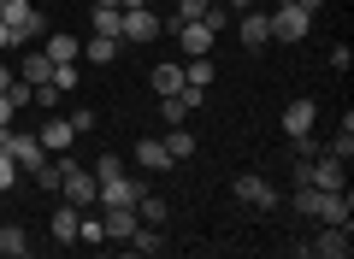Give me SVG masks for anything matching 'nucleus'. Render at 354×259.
<instances>
[{"instance_id": "nucleus-4", "label": "nucleus", "mask_w": 354, "mask_h": 259, "mask_svg": "<svg viewBox=\"0 0 354 259\" xmlns=\"http://www.w3.org/2000/svg\"><path fill=\"white\" fill-rule=\"evenodd\" d=\"M307 183L313 189H348V160H342V153H325V160H307Z\"/></svg>"}, {"instance_id": "nucleus-41", "label": "nucleus", "mask_w": 354, "mask_h": 259, "mask_svg": "<svg viewBox=\"0 0 354 259\" xmlns=\"http://www.w3.org/2000/svg\"><path fill=\"white\" fill-rule=\"evenodd\" d=\"M95 6H118V0H95Z\"/></svg>"}, {"instance_id": "nucleus-24", "label": "nucleus", "mask_w": 354, "mask_h": 259, "mask_svg": "<svg viewBox=\"0 0 354 259\" xmlns=\"http://www.w3.org/2000/svg\"><path fill=\"white\" fill-rule=\"evenodd\" d=\"M136 218H142V224H153V230L165 224V200L153 195V189H142V195H136Z\"/></svg>"}, {"instance_id": "nucleus-29", "label": "nucleus", "mask_w": 354, "mask_h": 259, "mask_svg": "<svg viewBox=\"0 0 354 259\" xmlns=\"http://www.w3.org/2000/svg\"><path fill=\"white\" fill-rule=\"evenodd\" d=\"M53 88H59V95H71V88H77V59L71 65H53Z\"/></svg>"}, {"instance_id": "nucleus-33", "label": "nucleus", "mask_w": 354, "mask_h": 259, "mask_svg": "<svg viewBox=\"0 0 354 259\" xmlns=\"http://www.w3.org/2000/svg\"><path fill=\"white\" fill-rule=\"evenodd\" d=\"M330 65H337V71H348V65H354V48H348V41H337V48H330Z\"/></svg>"}, {"instance_id": "nucleus-13", "label": "nucleus", "mask_w": 354, "mask_h": 259, "mask_svg": "<svg viewBox=\"0 0 354 259\" xmlns=\"http://www.w3.org/2000/svg\"><path fill=\"white\" fill-rule=\"evenodd\" d=\"M12 160H18V171H36V165L48 160L41 136H30V130H12Z\"/></svg>"}, {"instance_id": "nucleus-10", "label": "nucleus", "mask_w": 354, "mask_h": 259, "mask_svg": "<svg viewBox=\"0 0 354 259\" xmlns=\"http://www.w3.org/2000/svg\"><path fill=\"white\" fill-rule=\"evenodd\" d=\"M177 41H183V53H213V41H218V30L207 24V18H195V24H177Z\"/></svg>"}, {"instance_id": "nucleus-36", "label": "nucleus", "mask_w": 354, "mask_h": 259, "mask_svg": "<svg viewBox=\"0 0 354 259\" xmlns=\"http://www.w3.org/2000/svg\"><path fill=\"white\" fill-rule=\"evenodd\" d=\"M12 77H18L12 65H0V95H6V88H12Z\"/></svg>"}, {"instance_id": "nucleus-3", "label": "nucleus", "mask_w": 354, "mask_h": 259, "mask_svg": "<svg viewBox=\"0 0 354 259\" xmlns=\"http://www.w3.org/2000/svg\"><path fill=\"white\" fill-rule=\"evenodd\" d=\"M236 200H242L248 212H266V207H278V183L260 177V171H242V177H236Z\"/></svg>"}, {"instance_id": "nucleus-7", "label": "nucleus", "mask_w": 354, "mask_h": 259, "mask_svg": "<svg viewBox=\"0 0 354 259\" xmlns=\"http://www.w3.org/2000/svg\"><path fill=\"white\" fill-rule=\"evenodd\" d=\"M136 195H142V177H101V195H95V207H136Z\"/></svg>"}, {"instance_id": "nucleus-2", "label": "nucleus", "mask_w": 354, "mask_h": 259, "mask_svg": "<svg viewBox=\"0 0 354 259\" xmlns=\"http://www.w3.org/2000/svg\"><path fill=\"white\" fill-rule=\"evenodd\" d=\"M0 24L12 30V41H30V36H41V12L30 6V0H0Z\"/></svg>"}, {"instance_id": "nucleus-19", "label": "nucleus", "mask_w": 354, "mask_h": 259, "mask_svg": "<svg viewBox=\"0 0 354 259\" xmlns=\"http://www.w3.org/2000/svg\"><path fill=\"white\" fill-rule=\"evenodd\" d=\"M48 59H53V65L83 59V41H77V36H65V30H53V36H48Z\"/></svg>"}, {"instance_id": "nucleus-21", "label": "nucleus", "mask_w": 354, "mask_h": 259, "mask_svg": "<svg viewBox=\"0 0 354 259\" xmlns=\"http://www.w3.org/2000/svg\"><path fill=\"white\" fill-rule=\"evenodd\" d=\"M88 30H95V36H118V30H124V6H95Z\"/></svg>"}, {"instance_id": "nucleus-42", "label": "nucleus", "mask_w": 354, "mask_h": 259, "mask_svg": "<svg viewBox=\"0 0 354 259\" xmlns=\"http://www.w3.org/2000/svg\"><path fill=\"white\" fill-rule=\"evenodd\" d=\"M278 6H290V0H278Z\"/></svg>"}, {"instance_id": "nucleus-1", "label": "nucleus", "mask_w": 354, "mask_h": 259, "mask_svg": "<svg viewBox=\"0 0 354 259\" xmlns=\"http://www.w3.org/2000/svg\"><path fill=\"white\" fill-rule=\"evenodd\" d=\"M266 24H272V41H307V30H313V12H301V6H278V12H266Z\"/></svg>"}, {"instance_id": "nucleus-40", "label": "nucleus", "mask_w": 354, "mask_h": 259, "mask_svg": "<svg viewBox=\"0 0 354 259\" xmlns=\"http://www.w3.org/2000/svg\"><path fill=\"white\" fill-rule=\"evenodd\" d=\"M118 6H153V0H118Z\"/></svg>"}, {"instance_id": "nucleus-5", "label": "nucleus", "mask_w": 354, "mask_h": 259, "mask_svg": "<svg viewBox=\"0 0 354 259\" xmlns=\"http://www.w3.org/2000/svg\"><path fill=\"white\" fill-rule=\"evenodd\" d=\"M307 253L313 259H348L354 253V236H348V224H325V230L307 242Z\"/></svg>"}, {"instance_id": "nucleus-17", "label": "nucleus", "mask_w": 354, "mask_h": 259, "mask_svg": "<svg viewBox=\"0 0 354 259\" xmlns=\"http://www.w3.org/2000/svg\"><path fill=\"white\" fill-rule=\"evenodd\" d=\"M165 153H171V165H183V160H195V136L189 130H183V124H171V130H165Z\"/></svg>"}, {"instance_id": "nucleus-35", "label": "nucleus", "mask_w": 354, "mask_h": 259, "mask_svg": "<svg viewBox=\"0 0 354 259\" xmlns=\"http://www.w3.org/2000/svg\"><path fill=\"white\" fill-rule=\"evenodd\" d=\"M0 153H12V124H0Z\"/></svg>"}, {"instance_id": "nucleus-28", "label": "nucleus", "mask_w": 354, "mask_h": 259, "mask_svg": "<svg viewBox=\"0 0 354 259\" xmlns=\"http://www.w3.org/2000/svg\"><path fill=\"white\" fill-rule=\"evenodd\" d=\"M77 242H83V247H101V242H106V230H101V218H95V212H88V218L77 212Z\"/></svg>"}, {"instance_id": "nucleus-26", "label": "nucleus", "mask_w": 354, "mask_h": 259, "mask_svg": "<svg viewBox=\"0 0 354 259\" xmlns=\"http://www.w3.org/2000/svg\"><path fill=\"white\" fill-rule=\"evenodd\" d=\"M183 83H189V88H207V83H213V53H195V59L183 65Z\"/></svg>"}, {"instance_id": "nucleus-37", "label": "nucleus", "mask_w": 354, "mask_h": 259, "mask_svg": "<svg viewBox=\"0 0 354 259\" xmlns=\"http://www.w3.org/2000/svg\"><path fill=\"white\" fill-rule=\"evenodd\" d=\"M295 6H301V12H319V6H325V0H295Z\"/></svg>"}, {"instance_id": "nucleus-15", "label": "nucleus", "mask_w": 354, "mask_h": 259, "mask_svg": "<svg viewBox=\"0 0 354 259\" xmlns=\"http://www.w3.org/2000/svg\"><path fill=\"white\" fill-rule=\"evenodd\" d=\"M130 160H136L142 171H171V153H165V142H160V136H142Z\"/></svg>"}, {"instance_id": "nucleus-11", "label": "nucleus", "mask_w": 354, "mask_h": 259, "mask_svg": "<svg viewBox=\"0 0 354 259\" xmlns=\"http://www.w3.org/2000/svg\"><path fill=\"white\" fill-rule=\"evenodd\" d=\"M230 24H236V36H242V48H266V41H272V24H266V12H236L230 18Z\"/></svg>"}, {"instance_id": "nucleus-25", "label": "nucleus", "mask_w": 354, "mask_h": 259, "mask_svg": "<svg viewBox=\"0 0 354 259\" xmlns=\"http://www.w3.org/2000/svg\"><path fill=\"white\" fill-rule=\"evenodd\" d=\"M177 88H183V65H153V95H177Z\"/></svg>"}, {"instance_id": "nucleus-30", "label": "nucleus", "mask_w": 354, "mask_h": 259, "mask_svg": "<svg viewBox=\"0 0 354 259\" xmlns=\"http://www.w3.org/2000/svg\"><path fill=\"white\" fill-rule=\"evenodd\" d=\"M195 18H207V0H177V24H195Z\"/></svg>"}, {"instance_id": "nucleus-38", "label": "nucleus", "mask_w": 354, "mask_h": 259, "mask_svg": "<svg viewBox=\"0 0 354 259\" xmlns=\"http://www.w3.org/2000/svg\"><path fill=\"white\" fill-rule=\"evenodd\" d=\"M225 6H230V12H248V6H254V0H225Z\"/></svg>"}, {"instance_id": "nucleus-14", "label": "nucleus", "mask_w": 354, "mask_h": 259, "mask_svg": "<svg viewBox=\"0 0 354 259\" xmlns=\"http://www.w3.org/2000/svg\"><path fill=\"white\" fill-rule=\"evenodd\" d=\"M313 118H319V106L313 100H290V106H283V136H307V130H313Z\"/></svg>"}, {"instance_id": "nucleus-16", "label": "nucleus", "mask_w": 354, "mask_h": 259, "mask_svg": "<svg viewBox=\"0 0 354 259\" xmlns=\"http://www.w3.org/2000/svg\"><path fill=\"white\" fill-rule=\"evenodd\" d=\"M313 218H325V224H348V218H354L348 189H325V200H319V212H313Z\"/></svg>"}, {"instance_id": "nucleus-20", "label": "nucleus", "mask_w": 354, "mask_h": 259, "mask_svg": "<svg viewBox=\"0 0 354 259\" xmlns=\"http://www.w3.org/2000/svg\"><path fill=\"white\" fill-rule=\"evenodd\" d=\"M77 212H83V207H71V200L53 212V242H59V247H71V242H77Z\"/></svg>"}, {"instance_id": "nucleus-9", "label": "nucleus", "mask_w": 354, "mask_h": 259, "mask_svg": "<svg viewBox=\"0 0 354 259\" xmlns=\"http://www.w3.org/2000/svg\"><path fill=\"white\" fill-rule=\"evenodd\" d=\"M101 230H106V242H130L142 230V218H136V207H101Z\"/></svg>"}, {"instance_id": "nucleus-32", "label": "nucleus", "mask_w": 354, "mask_h": 259, "mask_svg": "<svg viewBox=\"0 0 354 259\" xmlns=\"http://www.w3.org/2000/svg\"><path fill=\"white\" fill-rule=\"evenodd\" d=\"M124 171V160H113V153H101V160H95V183H101V177H118Z\"/></svg>"}, {"instance_id": "nucleus-6", "label": "nucleus", "mask_w": 354, "mask_h": 259, "mask_svg": "<svg viewBox=\"0 0 354 259\" xmlns=\"http://www.w3.org/2000/svg\"><path fill=\"white\" fill-rule=\"evenodd\" d=\"M160 36V18H153V6H124V30H118V41H130V48H142V41Z\"/></svg>"}, {"instance_id": "nucleus-27", "label": "nucleus", "mask_w": 354, "mask_h": 259, "mask_svg": "<svg viewBox=\"0 0 354 259\" xmlns=\"http://www.w3.org/2000/svg\"><path fill=\"white\" fill-rule=\"evenodd\" d=\"M0 253H12V259H24V253H30V236L18 230V224H0Z\"/></svg>"}, {"instance_id": "nucleus-31", "label": "nucleus", "mask_w": 354, "mask_h": 259, "mask_svg": "<svg viewBox=\"0 0 354 259\" xmlns=\"http://www.w3.org/2000/svg\"><path fill=\"white\" fill-rule=\"evenodd\" d=\"M12 183H18V160H12V153H0V195H6Z\"/></svg>"}, {"instance_id": "nucleus-39", "label": "nucleus", "mask_w": 354, "mask_h": 259, "mask_svg": "<svg viewBox=\"0 0 354 259\" xmlns=\"http://www.w3.org/2000/svg\"><path fill=\"white\" fill-rule=\"evenodd\" d=\"M0 48H12V30H6V24H0Z\"/></svg>"}, {"instance_id": "nucleus-8", "label": "nucleus", "mask_w": 354, "mask_h": 259, "mask_svg": "<svg viewBox=\"0 0 354 259\" xmlns=\"http://www.w3.org/2000/svg\"><path fill=\"white\" fill-rule=\"evenodd\" d=\"M59 195L71 200V207H95V195H101V183H95V171H83V165H71L59 183Z\"/></svg>"}, {"instance_id": "nucleus-23", "label": "nucleus", "mask_w": 354, "mask_h": 259, "mask_svg": "<svg viewBox=\"0 0 354 259\" xmlns=\"http://www.w3.org/2000/svg\"><path fill=\"white\" fill-rule=\"evenodd\" d=\"M113 53H118V36H88L83 41V59L88 65H113Z\"/></svg>"}, {"instance_id": "nucleus-34", "label": "nucleus", "mask_w": 354, "mask_h": 259, "mask_svg": "<svg viewBox=\"0 0 354 259\" xmlns=\"http://www.w3.org/2000/svg\"><path fill=\"white\" fill-rule=\"evenodd\" d=\"M12 112H18V106H12V95H0V124H12Z\"/></svg>"}, {"instance_id": "nucleus-18", "label": "nucleus", "mask_w": 354, "mask_h": 259, "mask_svg": "<svg viewBox=\"0 0 354 259\" xmlns=\"http://www.w3.org/2000/svg\"><path fill=\"white\" fill-rule=\"evenodd\" d=\"M12 71H18V77H24V83H30V88H36V83H48V77H53V59H48V53H24V59H18V65H12Z\"/></svg>"}, {"instance_id": "nucleus-22", "label": "nucleus", "mask_w": 354, "mask_h": 259, "mask_svg": "<svg viewBox=\"0 0 354 259\" xmlns=\"http://www.w3.org/2000/svg\"><path fill=\"white\" fill-rule=\"evenodd\" d=\"M130 253H136V259H148V253H165V242H160V230H153V224H142V230L136 236H130Z\"/></svg>"}, {"instance_id": "nucleus-12", "label": "nucleus", "mask_w": 354, "mask_h": 259, "mask_svg": "<svg viewBox=\"0 0 354 259\" xmlns=\"http://www.w3.org/2000/svg\"><path fill=\"white\" fill-rule=\"evenodd\" d=\"M36 136H41V148H48V153H71V142H77V130H71V118H59V112H53V118L41 124Z\"/></svg>"}]
</instances>
